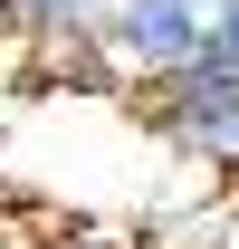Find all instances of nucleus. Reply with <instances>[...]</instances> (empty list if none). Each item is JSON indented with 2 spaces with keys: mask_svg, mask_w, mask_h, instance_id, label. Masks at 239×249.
<instances>
[{
  "mask_svg": "<svg viewBox=\"0 0 239 249\" xmlns=\"http://www.w3.org/2000/svg\"><path fill=\"white\" fill-rule=\"evenodd\" d=\"M144 124L172 144L182 163H201L210 182H239V77L191 67V77H172V87L144 96Z\"/></svg>",
  "mask_w": 239,
  "mask_h": 249,
  "instance_id": "nucleus-1",
  "label": "nucleus"
},
{
  "mask_svg": "<svg viewBox=\"0 0 239 249\" xmlns=\"http://www.w3.org/2000/svg\"><path fill=\"white\" fill-rule=\"evenodd\" d=\"M96 48L115 67V87H172L201 67V19L182 10V0H115L105 19H96Z\"/></svg>",
  "mask_w": 239,
  "mask_h": 249,
  "instance_id": "nucleus-2",
  "label": "nucleus"
},
{
  "mask_svg": "<svg viewBox=\"0 0 239 249\" xmlns=\"http://www.w3.org/2000/svg\"><path fill=\"white\" fill-rule=\"evenodd\" d=\"M29 87L115 96V67H105V48H96V29H48V38H29Z\"/></svg>",
  "mask_w": 239,
  "mask_h": 249,
  "instance_id": "nucleus-3",
  "label": "nucleus"
},
{
  "mask_svg": "<svg viewBox=\"0 0 239 249\" xmlns=\"http://www.w3.org/2000/svg\"><path fill=\"white\" fill-rule=\"evenodd\" d=\"M201 67L210 77H239V0H220V10L201 19Z\"/></svg>",
  "mask_w": 239,
  "mask_h": 249,
  "instance_id": "nucleus-4",
  "label": "nucleus"
},
{
  "mask_svg": "<svg viewBox=\"0 0 239 249\" xmlns=\"http://www.w3.org/2000/svg\"><path fill=\"white\" fill-rule=\"evenodd\" d=\"M115 0H48V29H96Z\"/></svg>",
  "mask_w": 239,
  "mask_h": 249,
  "instance_id": "nucleus-5",
  "label": "nucleus"
},
{
  "mask_svg": "<svg viewBox=\"0 0 239 249\" xmlns=\"http://www.w3.org/2000/svg\"><path fill=\"white\" fill-rule=\"evenodd\" d=\"M182 10H191V19H210V10H220V0H182Z\"/></svg>",
  "mask_w": 239,
  "mask_h": 249,
  "instance_id": "nucleus-6",
  "label": "nucleus"
}]
</instances>
